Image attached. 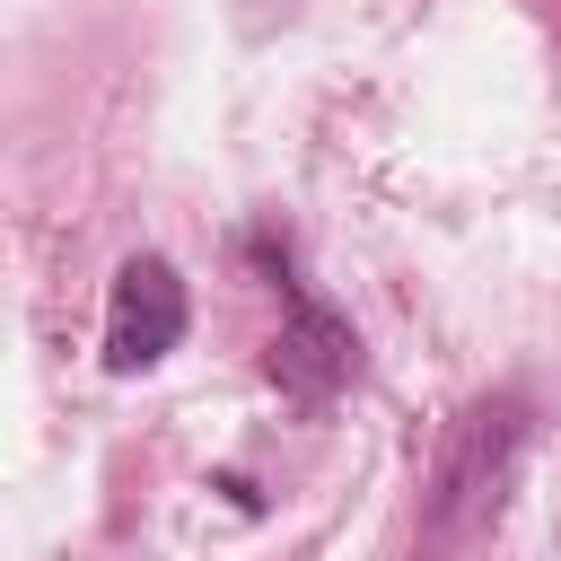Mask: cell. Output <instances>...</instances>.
<instances>
[{
    "mask_svg": "<svg viewBox=\"0 0 561 561\" xmlns=\"http://www.w3.org/2000/svg\"><path fill=\"white\" fill-rule=\"evenodd\" d=\"M526 438H535V412L517 386L500 394H473L438 456H430V482H421V517H412V561H482L500 517H508V491L526 473Z\"/></svg>",
    "mask_w": 561,
    "mask_h": 561,
    "instance_id": "cell-1",
    "label": "cell"
},
{
    "mask_svg": "<svg viewBox=\"0 0 561 561\" xmlns=\"http://www.w3.org/2000/svg\"><path fill=\"white\" fill-rule=\"evenodd\" d=\"M184 280H175V263L167 254H131L123 272H114V298H105V368L114 377H140V368H158L175 342H184Z\"/></svg>",
    "mask_w": 561,
    "mask_h": 561,
    "instance_id": "cell-2",
    "label": "cell"
},
{
    "mask_svg": "<svg viewBox=\"0 0 561 561\" xmlns=\"http://www.w3.org/2000/svg\"><path fill=\"white\" fill-rule=\"evenodd\" d=\"M263 368H272V386H280L289 403L316 412V403H333V394L359 377V333H351L342 316H324V307H298V316L272 333V359H263Z\"/></svg>",
    "mask_w": 561,
    "mask_h": 561,
    "instance_id": "cell-3",
    "label": "cell"
},
{
    "mask_svg": "<svg viewBox=\"0 0 561 561\" xmlns=\"http://www.w3.org/2000/svg\"><path fill=\"white\" fill-rule=\"evenodd\" d=\"M254 9H263V18H272V9H280V18H289V9H298V0H254Z\"/></svg>",
    "mask_w": 561,
    "mask_h": 561,
    "instance_id": "cell-4",
    "label": "cell"
}]
</instances>
